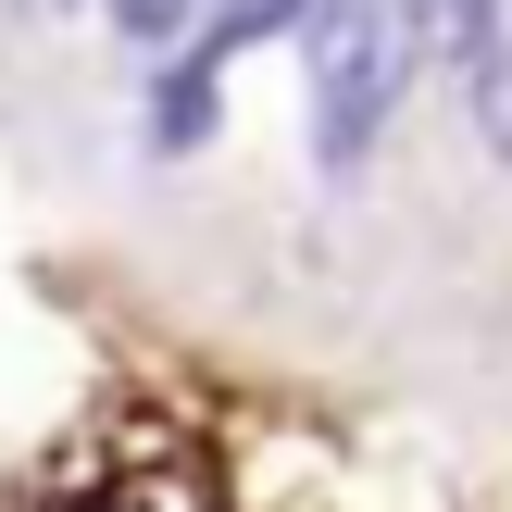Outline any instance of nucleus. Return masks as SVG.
Returning <instances> with one entry per match:
<instances>
[{
	"label": "nucleus",
	"mask_w": 512,
	"mask_h": 512,
	"mask_svg": "<svg viewBox=\"0 0 512 512\" xmlns=\"http://www.w3.org/2000/svg\"><path fill=\"white\" fill-rule=\"evenodd\" d=\"M288 50H300V100H313V175H350L375 163L388 113L425 75V0H300Z\"/></svg>",
	"instance_id": "nucleus-1"
},
{
	"label": "nucleus",
	"mask_w": 512,
	"mask_h": 512,
	"mask_svg": "<svg viewBox=\"0 0 512 512\" xmlns=\"http://www.w3.org/2000/svg\"><path fill=\"white\" fill-rule=\"evenodd\" d=\"M463 113H475V138H488V163H512V13H500V38L463 63Z\"/></svg>",
	"instance_id": "nucleus-2"
},
{
	"label": "nucleus",
	"mask_w": 512,
	"mask_h": 512,
	"mask_svg": "<svg viewBox=\"0 0 512 512\" xmlns=\"http://www.w3.org/2000/svg\"><path fill=\"white\" fill-rule=\"evenodd\" d=\"M500 13H512V0H425V75H438V63L463 75L475 50L500 38Z\"/></svg>",
	"instance_id": "nucleus-3"
},
{
	"label": "nucleus",
	"mask_w": 512,
	"mask_h": 512,
	"mask_svg": "<svg viewBox=\"0 0 512 512\" xmlns=\"http://www.w3.org/2000/svg\"><path fill=\"white\" fill-rule=\"evenodd\" d=\"M200 13H213V0H100V25H113L125 50H175Z\"/></svg>",
	"instance_id": "nucleus-4"
}]
</instances>
